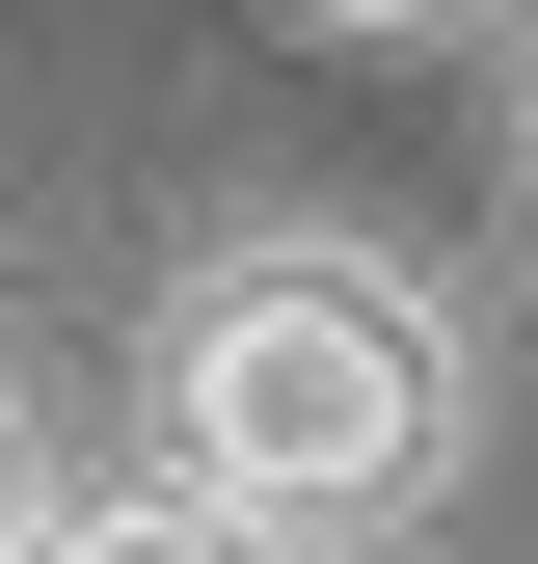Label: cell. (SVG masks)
<instances>
[{
	"mask_svg": "<svg viewBox=\"0 0 538 564\" xmlns=\"http://www.w3.org/2000/svg\"><path fill=\"white\" fill-rule=\"evenodd\" d=\"M28 564H243V511H189V484H162V511H54Z\"/></svg>",
	"mask_w": 538,
	"mask_h": 564,
	"instance_id": "2",
	"label": "cell"
},
{
	"mask_svg": "<svg viewBox=\"0 0 538 564\" xmlns=\"http://www.w3.org/2000/svg\"><path fill=\"white\" fill-rule=\"evenodd\" d=\"M323 28H431V0H323Z\"/></svg>",
	"mask_w": 538,
	"mask_h": 564,
	"instance_id": "3",
	"label": "cell"
},
{
	"mask_svg": "<svg viewBox=\"0 0 538 564\" xmlns=\"http://www.w3.org/2000/svg\"><path fill=\"white\" fill-rule=\"evenodd\" d=\"M431 484V323L377 269H243L189 323V511H404Z\"/></svg>",
	"mask_w": 538,
	"mask_h": 564,
	"instance_id": "1",
	"label": "cell"
}]
</instances>
